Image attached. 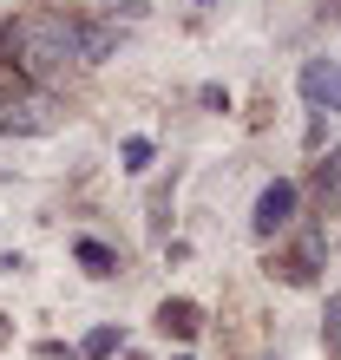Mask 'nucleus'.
I'll list each match as a JSON object with an SVG mask.
<instances>
[{
  "label": "nucleus",
  "instance_id": "16",
  "mask_svg": "<svg viewBox=\"0 0 341 360\" xmlns=\"http://www.w3.org/2000/svg\"><path fill=\"white\" fill-rule=\"evenodd\" d=\"M263 360H275V354H263Z\"/></svg>",
  "mask_w": 341,
  "mask_h": 360
},
{
  "label": "nucleus",
  "instance_id": "13",
  "mask_svg": "<svg viewBox=\"0 0 341 360\" xmlns=\"http://www.w3.org/2000/svg\"><path fill=\"white\" fill-rule=\"evenodd\" d=\"M105 7H112V13H144L151 0H105Z\"/></svg>",
  "mask_w": 341,
  "mask_h": 360
},
{
  "label": "nucleus",
  "instance_id": "14",
  "mask_svg": "<svg viewBox=\"0 0 341 360\" xmlns=\"http://www.w3.org/2000/svg\"><path fill=\"white\" fill-rule=\"evenodd\" d=\"M322 7H341V0H322Z\"/></svg>",
  "mask_w": 341,
  "mask_h": 360
},
{
  "label": "nucleus",
  "instance_id": "1",
  "mask_svg": "<svg viewBox=\"0 0 341 360\" xmlns=\"http://www.w3.org/2000/svg\"><path fill=\"white\" fill-rule=\"evenodd\" d=\"M112 53H118V27L85 13H27L0 27V66L33 79V86H53L79 66H105Z\"/></svg>",
  "mask_w": 341,
  "mask_h": 360
},
{
  "label": "nucleus",
  "instance_id": "10",
  "mask_svg": "<svg viewBox=\"0 0 341 360\" xmlns=\"http://www.w3.org/2000/svg\"><path fill=\"white\" fill-rule=\"evenodd\" d=\"M151 164V138H125V171H144Z\"/></svg>",
  "mask_w": 341,
  "mask_h": 360
},
{
  "label": "nucleus",
  "instance_id": "12",
  "mask_svg": "<svg viewBox=\"0 0 341 360\" xmlns=\"http://www.w3.org/2000/svg\"><path fill=\"white\" fill-rule=\"evenodd\" d=\"M197 98H204V105H210V112H230V92H223V86H204V92H197Z\"/></svg>",
  "mask_w": 341,
  "mask_h": 360
},
{
  "label": "nucleus",
  "instance_id": "17",
  "mask_svg": "<svg viewBox=\"0 0 341 360\" xmlns=\"http://www.w3.org/2000/svg\"><path fill=\"white\" fill-rule=\"evenodd\" d=\"M204 7H210V0H204Z\"/></svg>",
  "mask_w": 341,
  "mask_h": 360
},
{
  "label": "nucleus",
  "instance_id": "4",
  "mask_svg": "<svg viewBox=\"0 0 341 360\" xmlns=\"http://www.w3.org/2000/svg\"><path fill=\"white\" fill-rule=\"evenodd\" d=\"M295 86L315 112H341V59H309L302 72H295Z\"/></svg>",
  "mask_w": 341,
  "mask_h": 360
},
{
  "label": "nucleus",
  "instance_id": "2",
  "mask_svg": "<svg viewBox=\"0 0 341 360\" xmlns=\"http://www.w3.org/2000/svg\"><path fill=\"white\" fill-rule=\"evenodd\" d=\"M59 124V105L46 92H20V79H0V138H46Z\"/></svg>",
  "mask_w": 341,
  "mask_h": 360
},
{
  "label": "nucleus",
  "instance_id": "3",
  "mask_svg": "<svg viewBox=\"0 0 341 360\" xmlns=\"http://www.w3.org/2000/svg\"><path fill=\"white\" fill-rule=\"evenodd\" d=\"M295 203H302V190H295L289 177H275V184H263V190H256V210H249V229H256V236H283V229L295 223Z\"/></svg>",
  "mask_w": 341,
  "mask_h": 360
},
{
  "label": "nucleus",
  "instance_id": "15",
  "mask_svg": "<svg viewBox=\"0 0 341 360\" xmlns=\"http://www.w3.org/2000/svg\"><path fill=\"white\" fill-rule=\"evenodd\" d=\"M178 360H190V354H178Z\"/></svg>",
  "mask_w": 341,
  "mask_h": 360
},
{
  "label": "nucleus",
  "instance_id": "11",
  "mask_svg": "<svg viewBox=\"0 0 341 360\" xmlns=\"http://www.w3.org/2000/svg\"><path fill=\"white\" fill-rule=\"evenodd\" d=\"M328 354H341V295H328V328H322Z\"/></svg>",
  "mask_w": 341,
  "mask_h": 360
},
{
  "label": "nucleus",
  "instance_id": "5",
  "mask_svg": "<svg viewBox=\"0 0 341 360\" xmlns=\"http://www.w3.org/2000/svg\"><path fill=\"white\" fill-rule=\"evenodd\" d=\"M322 229H302V243H295V256L283 262V275H289V282H315V269H322Z\"/></svg>",
  "mask_w": 341,
  "mask_h": 360
},
{
  "label": "nucleus",
  "instance_id": "7",
  "mask_svg": "<svg viewBox=\"0 0 341 360\" xmlns=\"http://www.w3.org/2000/svg\"><path fill=\"white\" fill-rule=\"evenodd\" d=\"M315 203H322V217H328V210H341V144L315 164Z\"/></svg>",
  "mask_w": 341,
  "mask_h": 360
},
{
  "label": "nucleus",
  "instance_id": "6",
  "mask_svg": "<svg viewBox=\"0 0 341 360\" xmlns=\"http://www.w3.org/2000/svg\"><path fill=\"white\" fill-rule=\"evenodd\" d=\"M73 262H79L85 275H99V282H112V275H118V249H105L99 236H79V243H73Z\"/></svg>",
  "mask_w": 341,
  "mask_h": 360
},
{
  "label": "nucleus",
  "instance_id": "8",
  "mask_svg": "<svg viewBox=\"0 0 341 360\" xmlns=\"http://www.w3.org/2000/svg\"><path fill=\"white\" fill-rule=\"evenodd\" d=\"M158 328L178 334V341H190V334L204 328V314H197V302H164V308H158Z\"/></svg>",
  "mask_w": 341,
  "mask_h": 360
},
{
  "label": "nucleus",
  "instance_id": "9",
  "mask_svg": "<svg viewBox=\"0 0 341 360\" xmlns=\"http://www.w3.org/2000/svg\"><path fill=\"white\" fill-rule=\"evenodd\" d=\"M118 341H125L118 328H99V334H85V360H105V354H112Z\"/></svg>",
  "mask_w": 341,
  "mask_h": 360
}]
</instances>
